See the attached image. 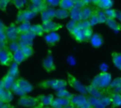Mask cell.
Masks as SVG:
<instances>
[{"label":"cell","mask_w":121,"mask_h":108,"mask_svg":"<svg viewBox=\"0 0 121 108\" xmlns=\"http://www.w3.org/2000/svg\"><path fill=\"white\" fill-rule=\"evenodd\" d=\"M112 75L108 72H101L96 74L91 82L92 86L106 90L112 82Z\"/></svg>","instance_id":"obj_1"},{"label":"cell","mask_w":121,"mask_h":108,"mask_svg":"<svg viewBox=\"0 0 121 108\" xmlns=\"http://www.w3.org/2000/svg\"><path fill=\"white\" fill-rule=\"evenodd\" d=\"M68 83L67 81L62 79H52L43 80L38 84V86L42 89H52L55 91H59L61 90L66 89Z\"/></svg>","instance_id":"obj_2"},{"label":"cell","mask_w":121,"mask_h":108,"mask_svg":"<svg viewBox=\"0 0 121 108\" xmlns=\"http://www.w3.org/2000/svg\"><path fill=\"white\" fill-rule=\"evenodd\" d=\"M26 6L28 9L36 14L41 13L49 8L47 1L45 0H32L28 1Z\"/></svg>","instance_id":"obj_3"},{"label":"cell","mask_w":121,"mask_h":108,"mask_svg":"<svg viewBox=\"0 0 121 108\" xmlns=\"http://www.w3.org/2000/svg\"><path fill=\"white\" fill-rule=\"evenodd\" d=\"M67 83L71 87H72L81 94L84 96L89 94L86 86H84L73 74L69 72L67 73Z\"/></svg>","instance_id":"obj_4"},{"label":"cell","mask_w":121,"mask_h":108,"mask_svg":"<svg viewBox=\"0 0 121 108\" xmlns=\"http://www.w3.org/2000/svg\"><path fill=\"white\" fill-rule=\"evenodd\" d=\"M39 105V99L38 97L30 96L28 95L20 97L18 101V105L26 108H33Z\"/></svg>","instance_id":"obj_5"},{"label":"cell","mask_w":121,"mask_h":108,"mask_svg":"<svg viewBox=\"0 0 121 108\" xmlns=\"http://www.w3.org/2000/svg\"><path fill=\"white\" fill-rule=\"evenodd\" d=\"M0 62L3 66H10L13 61V53L11 52L9 46L0 48Z\"/></svg>","instance_id":"obj_6"},{"label":"cell","mask_w":121,"mask_h":108,"mask_svg":"<svg viewBox=\"0 0 121 108\" xmlns=\"http://www.w3.org/2000/svg\"><path fill=\"white\" fill-rule=\"evenodd\" d=\"M37 14L31 11L30 10L26 8V9H22L18 11L16 14V24H20L23 22H27L33 19Z\"/></svg>","instance_id":"obj_7"},{"label":"cell","mask_w":121,"mask_h":108,"mask_svg":"<svg viewBox=\"0 0 121 108\" xmlns=\"http://www.w3.org/2000/svg\"><path fill=\"white\" fill-rule=\"evenodd\" d=\"M6 34L9 42L18 41L20 34L18 30V25L16 22H11L7 26L6 30Z\"/></svg>","instance_id":"obj_8"},{"label":"cell","mask_w":121,"mask_h":108,"mask_svg":"<svg viewBox=\"0 0 121 108\" xmlns=\"http://www.w3.org/2000/svg\"><path fill=\"white\" fill-rule=\"evenodd\" d=\"M89 104V97L82 94L74 95L71 100V105L75 108H79Z\"/></svg>","instance_id":"obj_9"},{"label":"cell","mask_w":121,"mask_h":108,"mask_svg":"<svg viewBox=\"0 0 121 108\" xmlns=\"http://www.w3.org/2000/svg\"><path fill=\"white\" fill-rule=\"evenodd\" d=\"M35 37V35L34 34H33L30 31L27 33L20 34L18 41L19 42L21 48L23 46H33V39Z\"/></svg>","instance_id":"obj_10"},{"label":"cell","mask_w":121,"mask_h":108,"mask_svg":"<svg viewBox=\"0 0 121 108\" xmlns=\"http://www.w3.org/2000/svg\"><path fill=\"white\" fill-rule=\"evenodd\" d=\"M42 25L43 27L45 32L47 34L50 33V32H56V31L62 28V27H63L62 24L54 22L53 20L44 22L42 23Z\"/></svg>","instance_id":"obj_11"},{"label":"cell","mask_w":121,"mask_h":108,"mask_svg":"<svg viewBox=\"0 0 121 108\" xmlns=\"http://www.w3.org/2000/svg\"><path fill=\"white\" fill-rule=\"evenodd\" d=\"M15 84L27 95L28 93H30L33 89V85L26 79L24 78H18L16 79Z\"/></svg>","instance_id":"obj_12"},{"label":"cell","mask_w":121,"mask_h":108,"mask_svg":"<svg viewBox=\"0 0 121 108\" xmlns=\"http://www.w3.org/2000/svg\"><path fill=\"white\" fill-rule=\"evenodd\" d=\"M43 67L47 72H51L56 70V65L54 63L53 58L50 53L48 54L46 58H45L43 60Z\"/></svg>","instance_id":"obj_13"},{"label":"cell","mask_w":121,"mask_h":108,"mask_svg":"<svg viewBox=\"0 0 121 108\" xmlns=\"http://www.w3.org/2000/svg\"><path fill=\"white\" fill-rule=\"evenodd\" d=\"M39 99V105L37 108H43L45 107H50L55 98L52 94L48 95H39L37 96Z\"/></svg>","instance_id":"obj_14"},{"label":"cell","mask_w":121,"mask_h":108,"mask_svg":"<svg viewBox=\"0 0 121 108\" xmlns=\"http://www.w3.org/2000/svg\"><path fill=\"white\" fill-rule=\"evenodd\" d=\"M16 80V79H15L14 77L6 73V74H5L1 80L0 87L4 88V89L6 90H11Z\"/></svg>","instance_id":"obj_15"},{"label":"cell","mask_w":121,"mask_h":108,"mask_svg":"<svg viewBox=\"0 0 121 108\" xmlns=\"http://www.w3.org/2000/svg\"><path fill=\"white\" fill-rule=\"evenodd\" d=\"M86 88H87L89 95H90L91 97H94V98H96L98 99H101L105 95H108L106 90H103V89H101L99 88H96L94 86H92L91 85L87 86Z\"/></svg>","instance_id":"obj_16"},{"label":"cell","mask_w":121,"mask_h":108,"mask_svg":"<svg viewBox=\"0 0 121 108\" xmlns=\"http://www.w3.org/2000/svg\"><path fill=\"white\" fill-rule=\"evenodd\" d=\"M108 95H111L113 93H118L121 92V77H117L114 79L110 86L106 89Z\"/></svg>","instance_id":"obj_17"},{"label":"cell","mask_w":121,"mask_h":108,"mask_svg":"<svg viewBox=\"0 0 121 108\" xmlns=\"http://www.w3.org/2000/svg\"><path fill=\"white\" fill-rule=\"evenodd\" d=\"M44 39L46 42V44L50 46H55L60 40V36L57 32H50L47 34L44 37Z\"/></svg>","instance_id":"obj_18"},{"label":"cell","mask_w":121,"mask_h":108,"mask_svg":"<svg viewBox=\"0 0 121 108\" xmlns=\"http://www.w3.org/2000/svg\"><path fill=\"white\" fill-rule=\"evenodd\" d=\"M13 93L11 90H6L0 87V103L9 104L13 100Z\"/></svg>","instance_id":"obj_19"},{"label":"cell","mask_w":121,"mask_h":108,"mask_svg":"<svg viewBox=\"0 0 121 108\" xmlns=\"http://www.w3.org/2000/svg\"><path fill=\"white\" fill-rule=\"evenodd\" d=\"M7 26H6L4 22H1L0 25V48H6L9 46V41L7 39L6 34V30Z\"/></svg>","instance_id":"obj_20"},{"label":"cell","mask_w":121,"mask_h":108,"mask_svg":"<svg viewBox=\"0 0 121 108\" xmlns=\"http://www.w3.org/2000/svg\"><path fill=\"white\" fill-rule=\"evenodd\" d=\"M71 105V100L56 98L52 101L50 107L52 108H64Z\"/></svg>","instance_id":"obj_21"},{"label":"cell","mask_w":121,"mask_h":108,"mask_svg":"<svg viewBox=\"0 0 121 108\" xmlns=\"http://www.w3.org/2000/svg\"><path fill=\"white\" fill-rule=\"evenodd\" d=\"M92 4L98 8L105 11L111 8L113 5V1L111 0H96L92 1Z\"/></svg>","instance_id":"obj_22"},{"label":"cell","mask_w":121,"mask_h":108,"mask_svg":"<svg viewBox=\"0 0 121 108\" xmlns=\"http://www.w3.org/2000/svg\"><path fill=\"white\" fill-rule=\"evenodd\" d=\"M55 13H56V10L52 7H49L45 11L42 12L40 15H41V19L43 22L52 20V19L55 18Z\"/></svg>","instance_id":"obj_23"},{"label":"cell","mask_w":121,"mask_h":108,"mask_svg":"<svg viewBox=\"0 0 121 108\" xmlns=\"http://www.w3.org/2000/svg\"><path fill=\"white\" fill-rule=\"evenodd\" d=\"M89 42L94 48H100L104 44V37L100 33H94Z\"/></svg>","instance_id":"obj_24"},{"label":"cell","mask_w":121,"mask_h":108,"mask_svg":"<svg viewBox=\"0 0 121 108\" xmlns=\"http://www.w3.org/2000/svg\"><path fill=\"white\" fill-rule=\"evenodd\" d=\"M71 35L74 37V39L79 43L84 42V28L81 27L78 25V22L76 28L74 30V31L72 32Z\"/></svg>","instance_id":"obj_25"},{"label":"cell","mask_w":121,"mask_h":108,"mask_svg":"<svg viewBox=\"0 0 121 108\" xmlns=\"http://www.w3.org/2000/svg\"><path fill=\"white\" fill-rule=\"evenodd\" d=\"M95 9H96V6L95 8H93L92 6H91V4L83 8L82 9V21L89 20L91 16L92 15V14L94 13Z\"/></svg>","instance_id":"obj_26"},{"label":"cell","mask_w":121,"mask_h":108,"mask_svg":"<svg viewBox=\"0 0 121 108\" xmlns=\"http://www.w3.org/2000/svg\"><path fill=\"white\" fill-rule=\"evenodd\" d=\"M69 12L71 20H73L77 22L82 21V9H79L74 6L72 9L69 11Z\"/></svg>","instance_id":"obj_27"},{"label":"cell","mask_w":121,"mask_h":108,"mask_svg":"<svg viewBox=\"0 0 121 108\" xmlns=\"http://www.w3.org/2000/svg\"><path fill=\"white\" fill-rule=\"evenodd\" d=\"M30 32L35 35V37H43L45 34L42 24H35L32 25Z\"/></svg>","instance_id":"obj_28"},{"label":"cell","mask_w":121,"mask_h":108,"mask_svg":"<svg viewBox=\"0 0 121 108\" xmlns=\"http://www.w3.org/2000/svg\"><path fill=\"white\" fill-rule=\"evenodd\" d=\"M27 59L26 56L24 55L21 49L13 53V61L17 64L20 65Z\"/></svg>","instance_id":"obj_29"},{"label":"cell","mask_w":121,"mask_h":108,"mask_svg":"<svg viewBox=\"0 0 121 108\" xmlns=\"http://www.w3.org/2000/svg\"><path fill=\"white\" fill-rule=\"evenodd\" d=\"M106 24L109 28H111L115 32H121V23L118 22L116 20L108 19Z\"/></svg>","instance_id":"obj_30"},{"label":"cell","mask_w":121,"mask_h":108,"mask_svg":"<svg viewBox=\"0 0 121 108\" xmlns=\"http://www.w3.org/2000/svg\"><path fill=\"white\" fill-rule=\"evenodd\" d=\"M111 58L115 67L121 71V53L113 52L111 53Z\"/></svg>","instance_id":"obj_31"},{"label":"cell","mask_w":121,"mask_h":108,"mask_svg":"<svg viewBox=\"0 0 121 108\" xmlns=\"http://www.w3.org/2000/svg\"><path fill=\"white\" fill-rule=\"evenodd\" d=\"M31 26H32V25L30 24V22L29 21L23 22L18 24V30L19 34H25V33L30 32V29H31Z\"/></svg>","instance_id":"obj_32"},{"label":"cell","mask_w":121,"mask_h":108,"mask_svg":"<svg viewBox=\"0 0 121 108\" xmlns=\"http://www.w3.org/2000/svg\"><path fill=\"white\" fill-rule=\"evenodd\" d=\"M18 64H17L16 63L13 62L11 65L9 69V71L7 72V74H9V75L12 76L13 77H14L15 79H18L17 77L19 75V69H18Z\"/></svg>","instance_id":"obj_33"},{"label":"cell","mask_w":121,"mask_h":108,"mask_svg":"<svg viewBox=\"0 0 121 108\" xmlns=\"http://www.w3.org/2000/svg\"><path fill=\"white\" fill-rule=\"evenodd\" d=\"M59 6L60 8L70 11L74 7V0H60Z\"/></svg>","instance_id":"obj_34"},{"label":"cell","mask_w":121,"mask_h":108,"mask_svg":"<svg viewBox=\"0 0 121 108\" xmlns=\"http://www.w3.org/2000/svg\"><path fill=\"white\" fill-rule=\"evenodd\" d=\"M89 102L91 108H106V107L101 103L100 99L94 98V97H89Z\"/></svg>","instance_id":"obj_35"},{"label":"cell","mask_w":121,"mask_h":108,"mask_svg":"<svg viewBox=\"0 0 121 108\" xmlns=\"http://www.w3.org/2000/svg\"><path fill=\"white\" fill-rule=\"evenodd\" d=\"M55 96H57V98H61L72 100V98L74 97V95L73 93L69 92L66 89H64V90H61V91H57L55 93Z\"/></svg>","instance_id":"obj_36"},{"label":"cell","mask_w":121,"mask_h":108,"mask_svg":"<svg viewBox=\"0 0 121 108\" xmlns=\"http://www.w3.org/2000/svg\"><path fill=\"white\" fill-rule=\"evenodd\" d=\"M70 12L69 11L65 10V9H62V8H58L56 9V13H55V18L57 19H65L67 17L69 16Z\"/></svg>","instance_id":"obj_37"},{"label":"cell","mask_w":121,"mask_h":108,"mask_svg":"<svg viewBox=\"0 0 121 108\" xmlns=\"http://www.w3.org/2000/svg\"><path fill=\"white\" fill-rule=\"evenodd\" d=\"M111 98H112V103L111 105L114 108H118L121 105V93H113L111 94Z\"/></svg>","instance_id":"obj_38"},{"label":"cell","mask_w":121,"mask_h":108,"mask_svg":"<svg viewBox=\"0 0 121 108\" xmlns=\"http://www.w3.org/2000/svg\"><path fill=\"white\" fill-rule=\"evenodd\" d=\"M96 14H97V16H98V18H99V23L100 24H104V23H106L107 20H108V18L106 17L105 13H104V10H101L100 8H98L97 7H96V10H95Z\"/></svg>","instance_id":"obj_39"},{"label":"cell","mask_w":121,"mask_h":108,"mask_svg":"<svg viewBox=\"0 0 121 108\" xmlns=\"http://www.w3.org/2000/svg\"><path fill=\"white\" fill-rule=\"evenodd\" d=\"M94 32L91 27H87L84 28V42H89L90 41L93 34Z\"/></svg>","instance_id":"obj_40"},{"label":"cell","mask_w":121,"mask_h":108,"mask_svg":"<svg viewBox=\"0 0 121 108\" xmlns=\"http://www.w3.org/2000/svg\"><path fill=\"white\" fill-rule=\"evenodd\" d=\"M92 4V1H84V0H74V6L82 9L85 6Z\"/></svg>","instance_id":"obj_41"},{"label":"cell","mask_w":121,"mask_h":108,"mask_svg":"<svg viewBox=\"0 0 121 108\" xmlns=\"http://www.w3.org/2000/svg\"><path fill=\"white\" fill-rule=\"evenodd\" d=\"M21 49L23 51V53H24V55L26 56L27 58H28L29 57L32 56L33 54L34 53V49H33V46H23V47L21 48Z\"/></svg>","instance_id":"obj_42"},{"label":"cell","mask_w":121,"mask_h":108,"mask_svg":"<svg viewBox=\"0 0 121 108\" xmlns=\"http://www.w3.org/2000/svg\"><path fill=\"white\" fill-rule=\"evenodd\" d=\"M104 13L108 18V19H113L115 20L117 16V10L113 8H109L104 11Z\"/></svg>","instance_id":"obj_43"},{"label":"cell","mask_w":121,"mask_h":108,"mask_svg":"<svg viewBox=\"0 0 121 108\" xmlns=\"http://www.w3.org/2000/svg\"><path fill=\"white\" fill-rule=\"evenodd\" d=\"M11 4H13L15 7L18 9V11L20 10H22V8L26 6V4L27 5L28 1H20V0H14V1H11Z\"/></svg>","instance_id":"obj_44"},{"label":"cell","mask_w":121,"mask_h":108,"mask_svg":"<svg viewBox=\"0 0 121 108\" xmlns=\"http://www.w3.org/2000/svg\"><path fill=\"white\" fill-rule=\"evenodd\" d=\"M9 48L13 53L20 50L21 49V46H20L18 41H15L10 42L9 44Z\"/></svg>","instance_id":"obj_45"},{"label":"cell","mask_w":121,"mask_h":108,"mask_svg":"<svg viewBox=\"0 0 121 108\" xmlns=\"http://www.w3.org/2000/svg\"><path fill=\"white\" fill-rule=\"evenodd\" d=\"M11 91H12L13 93H14V94H16L17 96H19L20 97H22V96L26 95L15 83H14V84H13V87H12V89H11Z\"/></svg>","instance_id":"obj_46"},{"label":"cell","mask_w":121,"mask_h":108,"mask_svg":"<svg viewBox=\"0 0 121 108\" xmlns=\"http://www.w3.org/2000/svg\"><path fill=\"white\" fill-rule=\"evenodd\" d=\"M101 103L106 106H108L110 105H111L112 103V98H111V95H105L104 96H103L101 99Z\"/></svg>","instance_id":"obj_47"},{"label":"cell","mask_w":121,"mask_h":108,"mask_svg":"<svg viewBox=\"0 0 121 108\" xmlns=\"http://www.w3.org/2000/svg\"><path fill=\"white\" fill-rule=\"evenodd\" d=\"M77 25V22H76V21H74V20H70L67 22V25H66V27H67V30L69 31V32L70 34H72V32L74 31V30L76 28Z\"/></svg>","instance_id":"obj_48"},{"label":"cell","mask_w":121,"mask_h":108,"mask_svg":"<svg viewBox=\"0 0 121 108\" xmlns=\"http://www.w3.org/2000/svg\"><path fill=\"white\" fill-rule=\"evenodd\" d=\"M96 10V9H95ZM89 22L91 24V26L93 27L97 24H99V18H98V16H97V14L96 13V11H94V13L92 14V15L91 16V18H89Z\"/></svg>","instance_id":"obj_49"},{"label":"cell","mask_w":121,"mask_h":108,"mask_svg":"<svg viewBox=\"0 0 121 108\" xmlns=\"http://www.w3.org/2000/svg\"><path fill=\"white\" fill-rule=\"evenodd\" d=\"M11 1L9 0H1L0 1V9L2 11H6L8 4Z\"/></svg>","instance_id":"obj_50"},{"label":"cell","mask_w":121,"mask_h":108,"mask_svg":"<svg viewBox=\"0 0 121 108\" xmlns=\"http://www.w3.org/2000/svg\"><path fill=\"white\" fill-rule=\"evenodd\" d=\"M60 0H51V1H47V3L49 6V7L52 6L55 7V6H59L60 5Z\"/></svg>","instance_id":"obj_51"},{"label":"cell","mask_w":121,"mask_h":108,"mask_svg":"<svg viewBox=\"0 0 121 108\" xmlns=\"http://www.w3.org/2000/svg\"><path fill=\"white\" fill-rule=\"evenodd\" d=\"M1 108H14V106L11 105L10 103H9V104L1 103Z\"/></svg>","instance_id":"obj_52"},{"label":"cell","mask_w":121,"mask_h":108,"mask_svg":"<svg viewBox=\"0 0 121 108\" xmlns=\"http://www.w3.org/2000/svg\"><path fill=\"white\" fill-rule=\"evenodd\" d=\"M116 18L121 22V11L119 10H117V16H116Z\"/></svg>","instance_id":"obj_53"},{"label":"cell","mask_w":121,"mask_h":108,"mask_svg":"<svg viewBox=\"0 0 121 108\" xmlns=\"http://www.w3.org/2000/svg\"><path fill=\"white\" fill-rule=\"evenodd\" d=\"M91 108V107L90 104H89L87 105H85V106H83V107H81V108Z\"/></svg>","instance_id":"obj_54"},{"label":"cell","mask_w":121,"mask_h":108,"mask_svg":"<svg viewBox=\"0 0 121 108\" xmlns=\"http://www.w3.org/2000/svg\"><path fill=\"white\" fill-rule=\"evenodd\" d=\"M74 108L73 106H72V105H69V106H67V107H66V108Z\"/></svg>","instance_id":"obj_55"},{"label":"cell","mask_w":121,"mask_h":108,"mask_svg":"<svg viewBox=\"0 0 121 108\" xmlns=\"http://www.w3.org/2000/svg\"><path fill=\"white\" fill-rule=\"evenodd\" d=\"M51 108V107H45V108Z\"/></svg>","instance_id":"obj_56"},{"label":"cell","mask_w":121,"mask_h":108,"mask_svg":"<svg viewBox=\"0 0 121 108\" xmlns=\"http://www.w3.org/2000/svg\"></svg>","instance_id":"obj_57"}]
</instances>
